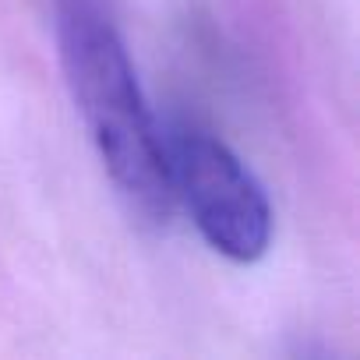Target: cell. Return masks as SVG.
Returning <instances> with one entry per match:
<instances>
[{"label":"cell","instance_id":"cell-1","mask_svg":"<svg viewBox=\"0 0 360 360\" xmlns=\"http://www.w3.org/2000/svg\"><path fill=\"white\" fill-rule=\"evenodd\" d=\"M57 43L71 99L113 184L141 219L166 223L173 195L159 120L148 110L106 0H57Z\"/></svg>","mask_w":360,"mask_h":360},{"label":"cell","instance_id":"cell-2","mask_svg":"<svg viewBox=\"0 0 360 360\" xmlns=\"http://www.w3.org/2000/svg\"><path fill=\"white\" fill-rule=\"evenodd\" d=\"M159 138L169 195L188 209L205 244L237 265L265 258L272 248V205L248 162L188 117L159 124Z\"/></svg>","mask_w":360,"mask_h":360}]
</instances>
